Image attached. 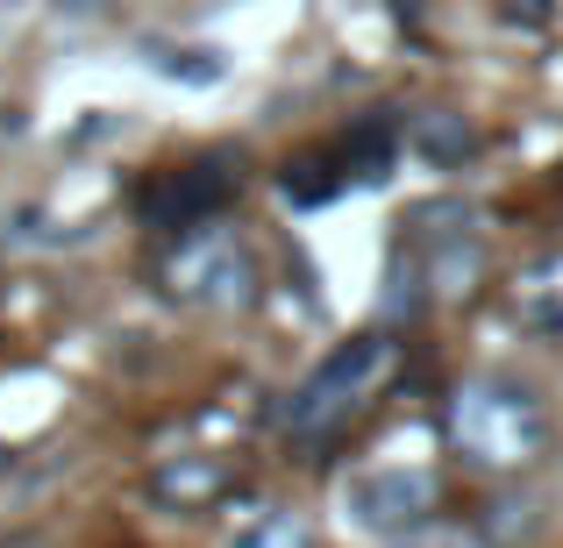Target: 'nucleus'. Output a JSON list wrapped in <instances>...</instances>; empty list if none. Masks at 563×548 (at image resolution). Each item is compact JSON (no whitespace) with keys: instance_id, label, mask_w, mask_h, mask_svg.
Segmentation results:
<instances>
[{"instance_id":"nucleus-7","label":"nucleus","mask_w":563,"mask_h":548,"mask_svg":"<svg viewBox=\"0 0 563 548\" xmlns=\"http://www.w3.org/2000/svg\"><path fill=\"white\" fill-rule=\"evenodd\" d=\"M229 548H307V527L292 521V513H264V521H250Z\"/></svg>"},{"instance_id":"nucleus-6","label":"nucleus","mask_w":563,"mask_h":548,"mask_svg":"<svg viewBox=\"0 0 563 548\" xmlns=\"http://www.w3.org/2000/svg\"><path fill=\"white\" fill-rule=\"evenodd\" d=\"M221 484H229V470H214V463H172V470H157V499H172V506H207Z\"/></svg>"},{"instance_id":"nucleus-5","label":"nucleus","mask_w":563,"mask_h":548,"mask_svg":"<svg viewBox=\"0 0 563 548\" xmlns=\"http://www.w3.org/2000/svg\"><path fill=\"white\" fill-rule=\"evenodd\" d=\"M229 200V179H214V171H186V179H165V186H151L143 192V214L157 221V228H200L214 206Z\"/></svg>"},{"instance_id":"nucleus-8","label":"nucleus","mask_w":563,"mask_h":548,"mask_svg":"<svg viewBox=\"0 0 563 548\" xmlns=\"http://www.w3.org/2000/svg\"><path fill=\"white\" fill-rule=\"evenodd\" d=\"M421 150L435 157V165H456V157L471 150V128L450 122V114H428V122H421Z\"/></svg>"},{"instance_id":"nucleus-2","label":"nucleus","mask_w":563,"mask_h":548,"mask_svg":"<svg viewBox=\"0 0 563 548\" xmlns=\"http://www.w3.org/2000/svg\"><path fill=\"white\" fill-rule=\"evenodd\" d=\"M456 441L478 463H521L542 441V413L514 384H471V392H456Z\"/></svg>"},{"instance_id":"nucleus-4","label":"nucleus","mask_w":563,"mask_h":548,"mask_svg":"<svg viewBox=\"0 0 563 548\" xmlns=\"http://www.w3.org/2000/svg\"><path fill=\"white\" fill-rule=\"evenodd\" d=\"M350 513L372 535H407V527H421L435 513V478L428 470H364L350 484Z\"/></svg>"},{"instance_id":"nucleus-9","label":"nucleus","mask_w":563,"mask_h":548,"mask_svg":"<svg viewBox=\"0 0 563 548\" xmlns=\"http://www.w3.org/2000/svg\"><path fill=\"white\" fill-rule=\"evenodd\" d=\"M407 548H478V541H464V535H421V541H407Z\"/></svg>"},{"instance_id":"nucleus-3","label":"nucleus","mask_w":563,"mask_h":548,"mask_svg":"<svg viewBox=\"0 0 563 548\" xmlns=\"http://www.w3.org/2000/svg\"><path fill=\"white\" fill-rule=\"evenodd\" d=\"M172 292L192 306H243L250 300V257L229 228H192L172 257Z\"/></svg>"},{"instance_id":"nucleus-1","label":"nucleus","mask_w":563,"mask_h":548,"mask_svg":"<svg viewBox=\"0 0 563 548\" xmlns=\"http://www.w3.org/2000/svg\"><path fill=\"white\" fill-rule=\"evenodd\" d=\"M393 370H399V343L385 328L357 335V343H343V349H329V357L300 378V392L286 399V435L300 441V449L335 441L364 406H372V392L393 378Z\"/></svg>"}]
</instances>
